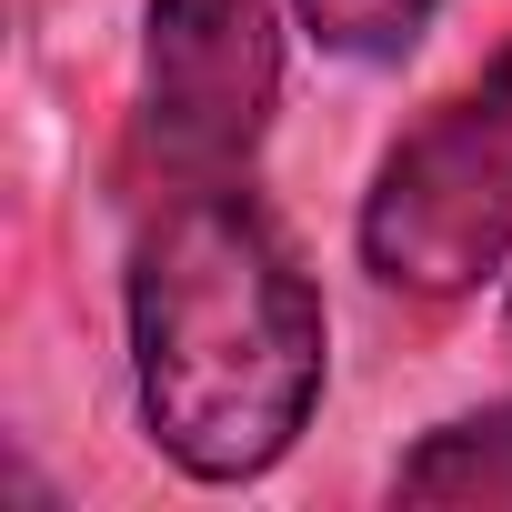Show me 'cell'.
Here are the masks:
<instances>
[{
    "label": "cell",
    "mask_w": 512,
    "mask_h": 512,
    "mask_svg": "<svg viewBox=\"0 0 512 512\" xmlns=\"http://www.w3.org/2000/svg\"><path fill=\"white\" fill-rule=\"evenodd\" d=\"M131 402L171 472L262 482L322 412L332 322L282 221L241 181L171 191L131 241Z\"/></svg>",
    "instance_id": "obj_1"
},
{
    "label": "cell",
    "mask_w": 512,
    "mask_h": 512,
    "mask_svg": "<svg viewBox=\"0 0 512 512\" xmlns=\"http://www.w3.org/2000/svg\"><path fill=\"white\" fill-rule=\"evenodd\" d=\"M352 241L362 272L412 302H452L512 262V51L382 151Z\"/></svg>",
    "instance_id": "obj_2"
},
{
    "label": "cell",
    "mask_w": 512,
    "mask_h": 512,
    "mask_svg": "<svg viewBox=\"0 0 512 512\" xmlns=\"http://www.w3.org/2000/svg\"><path fill=\"white\" fill-rule=\"evenodd\" d=\"M292 21L332 51V61H412L422 31L442 21V0H292Z\"/></svg>",
    "instance_id": "obj_5"
},
{
    "label": "cell",
    "mask_w": 512,
    "mask_h": 512,
    "mask_svg": "<svg viewBox=\"0 0 512 512\" xmlns=\"http://www.w3.org/2000/svg\"><path fill=\"white\" fill-rule=\"evenodd\" d=\"M282 111L272 0H141V151L171 191L241 181Z\"/></svg>",
    "instance_id": "obj_3"
},
{
    "label": "cell",
    "mask_w": 512,
    "mask_h": 512,
    "mask_svg": "<svg viewBox=\"0 0 512 512\" xmlns=\"http://www.w3.org/2000/svg\"><path fill=\"white\" fill-rule=\"evenodd\" d=\"M392 502H512V392L422 432L392 472Z\"/></svg>",
    "instance_id": "obj_4"
}]
</instances>
